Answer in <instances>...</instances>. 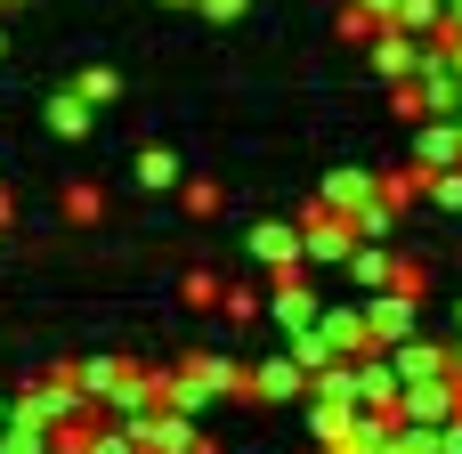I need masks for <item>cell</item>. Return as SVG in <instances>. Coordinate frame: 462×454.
Masks as SVG:
<instances>
[{"label":"cell","mask_w":462,"mask_h":454,"mask_svg":"<svg viewBox=\"0 0 462 454\" xmlns=\"http://www.w3.org/2000/svg\"><path fill=\"white\" fill-rule=\"evenodd\" d=\"M390 106H398L406 122H430V114H439V106H430V81H422V73H406V81H390Z\"/></svg>","instance_id":"cell-14"},{"label":"cell","mask_w":462,"mask_h":454,"mask_svg":"<svg viewBox=\"0 0 462 454\" xmlns=\"http://www.w3.org/2000/svg\"><path fill=\"white\" fill-rule=\"evenodd\" d=\"M447 374H455V382H462V349H447Z\"/></svg>","instance_id":"cell-24"},{"label":"cell","mask_w":462,"mask_h":454,"mask_svg":"<svg viewBox=\"0 0 462 454\" xmlns=\"http://www.w3.org/2000/svg\"><path fill=\"white\" fill-rule=\"evenodd\" d=\"M252 398H268V406H284V398H309V374H300L292 357H268V366H252Z\"/></svg>","instance_id":"cell-4"},{"label":"cell","mask_w":462,"mask_h":454,"mask_svg":"<svg viewBox=\"0 0 462 454\" xmlns=\"http://www.w3.org/2000/svg\"><path fill=\"white\" fill-rule=\"evenodd\" d=\"M374 32H382V16H374L365 0H349V8H341V41H374Z\"/></svg>","instance_id":"cell-18"},{"label":"cell","mask_w":462,"mask_h":454,"mask_svg":"<svg viewBox=\"0 0 462 454\" xmlns=\"http://www.w3.org/2000/svg\"><path fill=\"white\" fill-rule=\"evenodd\" d=\"M455 154H462V122H430V130H422V146H414V171L430 179V171H447Z\"/></svg>","instance_id":"cell-8"},{"label":"cell","mask_w":462,"mask_h":454,"mask_svg":"<svg viewBox=\"0 0 462 454\" xmlns=\"http://www.w3.org/2000/svg\"><path fill=\"white\" fill-rule=\"evenodd\" d=\"M309 431H317L325 447H341V439H357V406H341V398H317V406H309Z\"/></svg>","instance_id":"cell-11"},{"label":"cell","mask_w":462,"mask_h":454,"mask_svg":"<svg viewBox=\"0 0 462 454\" xmlns=\"http://www.w3.org/2000/svg\"><path fill=\"white\" fill-rule=\"evenodd\" d=\"M0 8H16V0H0Z\"/></svg>","instance_id":"cell-27"},{"label":"cell","mask_w":462,"mask_h":454,"mask_svg":"<svg viewBox=\"0 0 462 454\" xmlns=\"http://www.w3.org/2000/svg\"><path fill=\"white\" fill-rule=\"evenodd\" d=\"M349 244H357V219H341L333 203L300 211V260H349Z\"/></svg>","instance_id":"cell-1"},{"label":"cell","mask_w":462,"mask_h":454,"mask_svg":"<svg viewBox=\"0 0 462 454\" xmlns=\"http://www.w3.org/2000/svg\"><path fill=\"white\" fill-rule=\"evenodd\" d=\"M422 195H439L447 211H462V171H455V162H447V171H430V179H422Z\"/></svg>","instance_id":"cell-19"},{"label":"cell","mask_w":462,"mask_h":454,"mask_svg":"<svg viewBox=\"0 0 462 454\" xmlns=\"http://www.w3.org/2000/svg\"><path fill=\"white\" fill-rule=\"evenodd\" d=\"M73 97H81V106H114V97H122V73H114V65H89V73H73Z\"/></svg>","instance_id":"cell-13"},{"label":"cell","mask_w":462,"mask_h":454,"mask_svg":"<svg viewBox=\"0 0 462 454\" xmlns=\"http://www.w3.org/2000/svg\"><path fill=\"white\" fill-rule=\"evenodd\" d=\"M49 454H81V447H49Z\"/></svg>","instance_id":"cell-25"},{"label":"cell","mask_w":462,"mask_h":454,"mask_svg":"<svg viewBox=\"0 0 462 454\" xmlns=\"http://www.w3.org/2000/svg\"><path fill=\"white\" fill-rule=\"evenodd\" d=\"M219 309H227V325H252V317H260V292H227V284H219Z\"/></svg>","instance_id":"cell-22"},{"label":"cell","mask_w":462,"mask_h":454,"mask_svg":"<svg viewBox=\"0 0 462 454\" xmlns=\"http://www.w3.org/2000/svg\"><path fill=\"white\" fill-rule=\"evenodd\" d=\"M122 374H130V366H122V357H81V366H73V382H81V398H89V406H106V398H114V382H122Z\"/></svg>","instance_id":"cell-10"},{"label":"cell","mask_w":462,"mask_h":454,"mask_svg":"<svg viewBox=\"0 0 462 454\" xmlns=\"http://www.w3.org/2000/svg\"><path fill=\"white\" fill-rule=\"evenodd\" d=\"M203 16H211V24H236V16H244V0H203Z\"/></svg>","instance_id":"cell-23"},{"label":"cell","mask_w":462,"mask_h":454,"mask_svg":"<svg viewBox=\"0 0 462 454\" xmlns=\"http://www.w3.org/2000/svg\"><path fill=\"white\" fill-rule=\"evenodd\" d=\"M89 122H97V106H81L73 81H65V89L49 97V130H57V138H89Z\"/></svg>","instance_id":"cell-9"},{"label":"cell","mask_w":462,"mask_h":454,"mask_svg":"<svg viewBox=\"0 0 462 454\" xmlns=\"http://www.w3.org/2000/svg\"><path fill=\"white\" fill-rule=\"evenodd\" d=\"M268 317L276 325H317V292H309V268L300 260H284V268H268Z\"/></svg>","instance_id":"cell-2"},{"label":"cell","mask_w":462,"mask_h":454,"mask_svg":"<svg viewBox=\"0 0 462 454\" xmlns=\"http://www.w3.org/2000/svg\"><path fill=\"white\" fill-rule=\"evenodd\" d=\"M252 260H260V268H284V260H300V227H284V219H260V227H252Z\"/></svg>","instance_id":"cell-6"},{"label":"cell","mask_w":462,"mask_h":454,"mask_svg":"<svg viewBox=\"0 0 462 454\" xmlns=\"http://www.w3.org/2000/svg\"><path fill=\"white\" fill-rule=\"evenodd\" d=\"M374 65H382L390 81H406V73L422 65V41H414V32H398V24H382V32H374Z\"/></svg>","instance_id":"cell-5"},{"label":"cell","mask_w":462,"mask_h":454,"mask_svg":"<svg viewBox=\"0 0 462 454\" xmlns=\"http://www.w3.org/2000/svg\"><path fill=\"white\" fill-rule=\"evenodd\" d=\"M65 219H106V187H65Z\"/></svg>","instance_id":"cell-17"},{"label":"cell","mask_w":462,"mask_h":454,"mask_svg":"<svg viewBox=\"0 0 462 454\" xmlns=\"http://www.w3.org/2000/svg\"><path fill=\"white\" fill-rule=\"evenodd\" d=\"M179 195H187V211H195V219H211V211H219V187H211V179H179Z\"/></svg>","instance_id":"cell-20"},{"label":"cell","mask_w":462,"mask_h":454,"mask_svg":"<svg viewBox=\"0 0 462 454\" xmlns=\"http://www.w3.org/2000/svg\"><path fill=\"white\" fill-rule=\"evenodd\" d=\"M0 422H8V398H0Z\"/></svg>","instance_id":"cell-26"},{"label":"cell","mask_w":462,"mask_h":454,"mask_svg":"<svg viewBox=\"0 0 462 454\" xmlns=\"http://www.w3.org/2000/svg\"><path fill=\"white\" fill-rule=\"evenodd\" d=\"M179 179H187V162H179L171 146H146V154H138V187H179Z\"/></svg>","instance_id":"cell-15"},{"label":"cell","mask_w":462,"mask_h":454,"mask_svg":"<svg viewBox=\"0 0 462 454\" xmlns=\"http://www.w3.org/2000/svg\"><path fill=\"white\" fill-rule=\"evenodd\" d=\"M382 357H390V374H398V382H422V374H447V349H430V341H390Z\"/></svg>","instance_id":"cell-7"},{"label":"cell","mask_w":462,"mask_h":454,"mask_svg":"<svg viewBox=\"0 0 462 454\" xmlns=\"http://www.w3.org/2000/svg\"><path fill=\"white\" fill-rule=\"evenodd\" d=\"M349 276H357L365 292H382V284H390V252H374V244L357 236V244H349Z\"/></svg>","instance_id":"cell-12"},{"label":"cell","mask_w":462,"mask_h":454,"mask_svg":"<svg viewBox=\"0 0 462 454\" xmlns=\"http://www.w3.org/2000/svg\"><path fill=\"white\" fill-rule=\"evenodd\" d=\"M365 325H374V341L390 349V341L414 333V301H398V292H365Z\"/></svg>","instance_id":"cell-3"},{"label":"cell","mask_w":462,"mask_h":454,"mask_svg":"<svg viewBox=\"0 0 462 454\" xmlns=\"http://www.w3.org/2000/svg\"><path fill=\"white\" fill-rule=\"evenodd\" d=\"M0 454H49V431H41V422H16V414H8V422H0Z\"/></svg>","instance_id":"cell-16"},{"label":"cell","mask_w":462,"mask_h":454,"mask_svg":"<svg viewBox=\"0 0 462 454\" xmlns=\"http://www.w3.org/2000/svg\"><path fill=\"white\" fill-rule=\"evenodd\" d=\"M179 301H187V309H219V276H211V268H195V276H187V292H179Z\"/></svg>","instance_id":"cell-21"}]
</instances>
